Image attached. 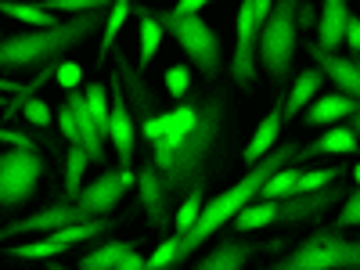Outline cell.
Segmentation results:
<instances>
[{
  "label": "cell",
  "instance_id": "cell-6",
  "mask_svg": "<svg viewBox=\"0 0 360 270\" xmlns=\"http://www.w3.org/2000/svg\"><path fill=\"white\" fill-rule=\"evenodd\" d=\"M295 4H299V0H274L266 22L259 25L256 62H263L270 79H285L288 69H292V54H295Z\"/></svg>",
  "mask_w": 360,
  "mask_h": 270
},
{
  "label": "cell",
  "instance_id": "cell-18",
  "mask_svg": "<svg viewBox=\"0 0 360 270\" xmlns=\"http://www.w3.org/2000/svg\"><path fill=\"white\" fill-rule=\"evenodd\" d=\"M353 112H356V98H346L335 90V94H321V98H314V105H307L303 123L307 127H332V123H342Z\"/></svg>",
  "mask_w": 360,
  "mask_h": 270
},
{
  "label": "cell",
  "instance_id": "cell-3",
  "mask_svg": "<svg viewBox=\"0 0 360 270\" xmlns=\"http://www.w3.org/2000/svg\"><path fill=\"white\" fill-rule=\"evenodd\" d=\"M108 11H83L72 15L69 22H58L51 29H29V33H15L0 40V69L4 72H29V69H44L51 62H62L65 51L76 44L90 40L105 25Z\"/></svg>",
  "mask_w": 360,
  "mask_h": 270
},
{
  "label": "cell",
  "instance_id": "cell-38",
  "mask_svg": "<svg viewBox=\"0 0 360 270\" xmlns=\"http://www.w3.org/2000/svg\"><path fill=\"white\" fill-rule=\"evenodd\" d=\"M0 144H8V148H29V152H37V141L22 134V130H8V127H0Z\"/></svg>",
  "mask_w": 360,
  "mask_h": 270
},
{
  "label": "cell",
  "instance_id": "cell-21",
  "mask_svg": "<svg viewBox=\"0 0 360 270\" xmlns=\"http://www.w3.org/2000/svg\"><path fill=\"white\" fill-rule=\"evenodd\" d=\"M112 227H119V220H112V217H90V220H83V224L58 227V231H51L47 238H51V242H58L62 249H72V245L90 242V238H101V234H108Z\"/></svg>",
  "mask_w": 360,
  "mask_h": 270
},
{
  "label": "cell",
  "instance_id": "cell-32",
  "mask_svg": "<svg viewBox=\"0 0 360 270\" xmlns=\"http://www.w3.org/2000/svg\"><path fill=\"white\" fill-rule=\"evenodd\" d=\"M4 252L15 256V259H58L65 249L58 245V242H51V238H44V242H33V245H11Z\"/></svg>",
  "mask_w": 360,
  "mask_h": 270
},
{
  "label": "cell",
  "instance_id": "cell-19",
  "mask_svg": "<svg viewBox=\"0 0 360 270\" xmlns=\"http://www.w3.org/2000/svg\"><path fill=\"white\" fill-rule=\"evenodd\" d=\"M346 18H349V8L346 0H324L321 8V18H317V47L324 51H339L342 47V29H346Z\"/></svg>",
  "mask_w": 360,
  "mask_h": 270
},
{
  "label": "cell",
  "instance_id": "cell-44",
  "mask_svg": "<svg viewBox=\"0 0 360 270\" xmlns=\"http://www.w3.org/2000/svg\"><path fill=\"white\" fill-rule=\"evenodd\" d=\"M18 90H22V86H18L15 79H4V76H0V94H18Z\"/></svg>",
  "mask_w": 360,
  "mask_h": 270
},
{
  "label": "cell",
  "instance_id": "cell-11",
  "mask_svg": "<svg viewBox=\"0 0 360 270\" xmlns=\"http://www.w3.org/2000/svg\"><path fill=\"white\" fill-rule=\"evenodd\" d=\"M238 47L231 54V79L242 86V90H252L256 83V40H259V22L252 18V0H242L238 8Z\"/></svg>",
  "mask_w": 360,
  "mask_h": 270
},
{
  "label": "cell",
  "instance_id": "cell-24",
  "mask_svg": "<svg viewBox=\"0 0 360 270\" xmlns=\"http://www.w3.org/2000/svg\"><path fill=\"white\" fill-rule=\"evenodd\" d=\"M0 15H8L15 22H25V25H33V29L58 25V18L51 11H44L40 4H25V0H0Z\"/></svg>",
  "mask_w": 360,
  "mask_h": 270
},
{
  "label": "cell",
  "instance_id": "cell-29",
  "mask_svg": "<svg viewBox=\"0 0 360 270\" xmlns=\"http://www.w3.org/2000/svg\"><path fill=\"white\" fill-rule=\"evenodd\" d=\"M86 166H90L86 152H83L79 144H69V152H65V191H69V198L79 195L83 176H86Z\"/></svg>",
  "mask_w": 360,
  "mask_h": 270
},
{
  "label": "cell",
  "instance_id": "cell-10",
  "mask_svg": "<svg viewBox=\"0 0 360 270\" xmlns=\"http://www.w3.org/2000/svg\"><path fill=\"white\" fill-rule=\"evenodd\" d=\"M137 184L134 173H119V169H105L98 180H90L86 188H79L76 205L83 209L86 217H108L112 209L123 202V195Z\"/></svg>",
  "mask_w": 360,
  "mask_h": 270
},
{
  "label": "cell",
  "instance_id": "cell-17",
  "mask_svg": "<svg viewBox=\"0 0 360 270\" xmlns=\"http://www.w3.org/2000/svg\"><path fill=\"white\" fill-rule=\"evenodd\" d=\"M259 252V245L242 242V238H224L220 245H213L198 263L195 270H245V263Z\"/></svg>",
  "mask_w": 360,
  "mask_h": 270
},
{
  "label": "cell",
  "instance_id": "cell-27",
  "mask_svg": "<svg viewBox=\"0 0 360 270\" xmlns=\"http://www.w3.org/2000/svg\"><path fill=\"white\" fill-rule=\"evenodd\" d=\"M130 11H134V4L130 0H112V11L105 15V33H101V54H98V62H105V54H108V47L115 44V37H119V29H123V22L130 18Z\"/></svg>",
  "mask_w": 360,
  "mask_h": 270
},
{
  "label": "cell",
  "instance_id": "cell-25",
  "mask_svg": "<svg viewBox=\"0 0 360 270\" xmlns=\"http://www.w3.org/2000/svg\"><path fill=\"white\" fill-rule=\"evenodd\" d=\"M130 249H137V245H134V242H105V245H98L94 252H86L76 270H112Z\"/></svg>",
  "mask_w": 360,
  "mask_h": 270
},
{
  "label": "cell",
  "instance_id": "cell-37",
  "mask_svg": "<svg viewBox=\"0 0 360 270\" xmlns=\"http://www.w3.org/2000/svg\"><path fill=\"white\" fill-rule=\"evenodd\" d=\"M54 79L62 83L65 90H76V86L83 83V69H79L76 62H58V72H54Z\"/></svg>",
  "mask_w": 360,
  "mask_h": 270
},
{
  "label": "cell",
  "instance_id": "cell-43",
  "mask_svg": "<svg viewBox=\"0 0 360 270\" xmlns=\"http://www.w3.org/2000/svg\"><path fill=\"white\" fill-rule=\"evenodd\" d=\"M112 270H144V256H141L137 249H130V252H127L123 259H119Z\"/></svg>",
  "mask_w": 360,
  "mask_h": 270
},
{
  "label": "cell",
  "instance_id": "cell-28",
  "mask_svg": "<svg viewBox=\"0 0 360 270\" xmlns=\"http://www.w3.org/2000/svg\"><path fill=\"white\" fill-rule=\"evenodd\" d=\"M202 195H205V180L202 184H195L188 195H184V202H180V209H176V217H173V234H180L184 238L188 231H191V224L198 220V213H202Z\"/></svg>",
  "mask_w": 360,
  "mask_h": 270
},
{
  "label": "cell",
  "instance_id": "cell-46",
  "mask_svg": "<svg viewBox=\"0 0 360 270\" xmlns=\"http://www.w3.org/2000/svg\"><path fill=\"white\" fill-rule=\"evenodd\" d=\"M0 108H8V101H4V94H0Z\"/></svg>",
  "mask_w": 360,
  "mask_h": 270
},
{
  "label": "cell",
  "instance_id": "cell-20",
  "mask_svg": "<svg viewBox=\"0 0 360 270\" xmlns=\"http://www.w3.org/2000/svg\"><path fill=\"white\" fill-rule=\"evenodd\" d=\"M321 83H324V76L317 72V69H303L295 76V83H292V90H288V98H285V112H281V123H288V119H295L299 112H303L317 94H321Z\"/></svg>",
  "mask_w": 360,
  "mask_h": 270
},
{
  "label": "cell",
  "instance_id": "cell-13",
  "mask_svg": "<svg viewBox=\"0 0 360 270\" xmlns=\"http://www.w3.org/2000/svg\"><path fill=\"white\" fill-rule=\"evenodd\" d=\"M310 58H314V69L324 76V79H332L339 94L346 98H356L360 94V72H356V58H342L335 51H324L317 44H310Z\"/></svg>",
  "mask_w": 360,
  "mask_h": 270
},
{
  "label": "cell",
  "instance_id": "cell-30",
  "mask_svg": "<svg viewBox=\"0 0 360 270\" xmlns=\"http://www.w3.org/2000/svg\"><path fill=\"white\" fill-rule=\"evenodd\" d=\"M83 101H86L90 119H94L98 130L105 134V130H108V90H105V83H90V86L83 90Z\"/></svg>",
  "mask_w": 360,
  "mask_h": 270
},
{
  "label": "cell",
  "instance_id": "cell-2",
  "mask_svg": "<svg viewBox=\"0 0 360 270\" xmlns=\"http://www.w3.org/2000/svg\"><path fill=\"white\" fill-rule=\"evenodd\" d=\"M295 152H299V144L295 141H285V144H274L270 152L259 159V162H252L249 166V173L238 180V184H231L224 195H213L209 202H202V213H198V220L191 224V231L176 242V256H173V270L180 266V263H188L191 259V252L195 249H202L213 234H220L224 231V224H231L242 209L249 205V202H256L259 198V188L266 184V176L270 173H278L281 166H288L292 159H295Z\"/></svg>",
  "mask_w": 360,
  "mask_h": 270
},
{
  "label": "cell",
  "instance_id": "cell-33",
  "mask_svg": "<svg viewBox=\"0 0 360 270\" xmlns=\"http://www.w3.org/2000/svg\"><path fill=\"white\" fill-rule=\"evenodd\" d=\"M40 8L51 15H58V11L83 15V11H108V0H40Z\"/></svg>",
  "mask_w": 360,
  "mask_h": 270
},
{
  "label": "cell",
  "instance_id": "cell-22",
  "mask_svg": "<svg viewBox=\"0 0 360 270\" xmlns=\"http://www.w3.org/2000/svg\"><path fill=\"white\" fill-rule=\"evenodd\" d=\"M281 141V101L270 108V115L263 119V123L256 127V134H252V141L245 144V152H242V159H245V166H252V162H259L270 148H274Z\"/></svg>",
  "mask_w": 360,
  "mask_h": 270
},
{
  "label": "cell",
  "instance_id": "cell-12",
  "mask_svg": "<svg viewBox=\"0 0 360 270\" xmlns=\"http://www.w3.org/2000/svg\"><path fill=\"white\" fill-rule=\"evenodd\" d=\"M90 220L83 209L76 202H54L47 209H40V213L25 217V220H15L8 227H0V242H8V238H18V234H51L58 227H69V224H83Z\"/></svg>",
  "mask_w": 360,
  "mask_h": 270
},
{
  "label": "cell",
  "instance_id": "cell-1",
  "mask_svg": "<svg viewBox=\"0 0 360 270\" xmlns=\"http://www.w3.org/2000/svg\"><path fill=\"white\" fill-rule=\"evenodd\" d=\"M224 115H227V101H224V94H213L209 101L198 105L195 127L176 144H162V141L152 144V152H155L152 166H155V173L162 180V191H166L169 205H173V198L180 191H191L195 184L205 180V166H209V159H213L217 144H220Z\"/></svg>",
  "mask_w": 360,
  "mask_h": 270
},
{
  "label": "cell",
  "instance_id": "cell-40",
  "mask_svg": "<svg viewBox=\"0 0 360 270\" xmlns=\"http://www.w3.org/2000/svg\"><path fill=\"white\" fill-rule=\"evenodd\" d=\"M310 25H317V11H314V4H303V0H299L295 4V29H307L310 33Z\"/></svg>",
  "mask_w": 360,
  "mask_h": 270
},
{
  "label": "cell",
  "instance_id": "cell-34",
  "mask_svg": "<svg viewBox=\"0 0 360 270\" xmlns=\"http://www.w3.org/2000/svg\"><path fill=\"white\" fill-rule=\"evenodd\" d=\"M18 115H25V119H29V123H33V127H51V105H47L44 98H37V94L22 101Z\"/></svg>",
  "mask_w": 360,
  "mask_h": 270
},
{
  "label": "cell",
  "instance_id": "cell-15",
  "mask_svg": "<svg viewBox=\"0 0 360 270\" xmlns=\"http://www.w3.org/2000/svg\"><path fill=\"white\" fill-rule=\"evenodd\" d=\"M137 195H141V209L148 213L152 227H166L169 224V202H166V191H162V180L155 173L152 162H144L141 173H137Z\"/></svg>",
  "mask_w": 360,
  "mask_h": 270
},
{
  "label": "cell",
  "instance_id": "cell-4",
  "mask_svg": "<svg viewBox=\"0 0 360 270\" xmlns=\"http://www.w3.org/2000/svg\"><path fill=\"white\" fill-rule=\"evenodd\" d=\"M159 25L162 33H169L180 51H184L195 69L202 72V79H217L220 76V62H224V47H220V37L217 29L209 25L202 15H173V11H162L159 15Z\"/></svg>",
  "mask_w": 360,
  "mask_h": 270
},
{
  "label": "cell",
  "instance_id": "cell-8",
  "mask_svg": "<svg viewBox=\"0 0 360 270\" xmlns=\"http://www.w3.org/2000/svg\"><path fill=\"white\" fill-rule=\"evenodd\" d=\"M339 188H321L310 195H285L270 198V224H321L328 217V209L339 205Z\"/></svg>",
  "mask_w": 360,
  "mask_h": 270
},
{
  "label": "cell",
  "instance_id": "cell-9",
  "mask_svg": "<svg viewBox=\"0 0 360 270\" xmlns=\"http://www.w3.org/2000/svg\"><path fill=\"white\" fill-rule=\"evenodd\" d=\"M108 86H112V108H108V130H105V137L112 141L115 155H119V173H134L137 127H134L130 105H127V98H123V86H119V76H112Z\"/></svg>",
  "mask_w": 360,
  "mask_h": 270
},
{
  "label": "cell",
  "instance_id": "cell-31",
  "mask_svg": "<svg viewBox=\"0 0 360 270\" xmlns=\"http://www.w3.org/2000/svg\"><path fill=\"white\" fill-rule=\"evenodd\" d=\"M339 173H342L339 166H332V169H310V173H299L292 195H310V191H321V188H328V184H335Z\"/></svg>",
  "mask_w": 360,
  "mask_h": 270
},
{
  "label": "cell",
  "instance_id": "cell-23",
  "mask_svg": "<svg viewBox=\"0 0 360 270\" xmlns=\"http://www.w3.org/2000/svg\"><path fill=\"white\" fill-rule=\"evenodd\" d=\"M162 25H159V18L152 15V11H137V40H141V54H137V72H144L148 65H152V58H155V51H159V44H162Z\"/></svg>",
  "mask_w": 360,
  "mask_h": 270
},
{
  "label": "cell",
  "instance_id": "cell-35",
  "mask_svg": "<svg viewBox=\"0 0 360 270\" xmlns=\"http://www.w3.org/2000/svg\"><path fill=\"white\" fill-rule=\"evenodd\" d=\"M166 94L169 98H184L188 94V86H191V69L188 65H173V69H166Z\"/></svg>",
  "mask_w": 360,
  "mask_h": 270
},
{
  "label": "cell",
  "instance_id": "cell-26",
  "mask_svg": "<svg viewBox=\"0 0 360 270\" xmlns=\"http://www.w3.org/2000/svg\"><path fill=\"white\" fill-rule=\"evenodd\" d=\"M299 173H303V169L292 166V162H288V166H281L278 173H270V176H266V184L259 188V198H256V202H270V198H285V195H292Z\"/></svg>",
  "mask_w": 360,
  "mask_h": 270
},
{
  "label": "cell",
  "instance_id": "cell-42",
  "mask_svg": "<svg viewBox=\"0 0 360 270\" xmlns=\"http://www.w3.org/2000/svg\"><path fill=\"white\" fill-rule=\"evenodd\" d=\"M205 4H213V0H176V8H169L173 15H198Z\"/></svg>",
  "mask_w": 360,
  "mask_h": 270
},
{
  "label": "cell",
  "instance_id": "cell-16",
  "mask_svg": "<svg viewBox=\"0 0 360 270\" xmlns=\"http://www.w3.org/2000/svg\"><path fill=\"white\" fill-rule=\"evenodd\" d=\"M69 112H72V123H76V130H79V148L86 152V159L98 162V166H105V134L98 130L94 119H90L86 101H83L79 90H69Z\"/></svg>",
  "mask_w": 360,
  "mask_h": 270
},
{
  "label": "cell",
  "instance_id": "cell-7",
  "mask_svg": "<svg viewBox=\"0 0 360 270\" xmlns=\"http://www.w3.org/2000/svg\"><path fill=\"white\" fill-rule=\"evenodd\" d=\"M47 173V159L29 148H4L0 152V209H15L37 195Z\"/></svg>",
  "mask_w": 360,
  "mask_h": 270
},
{
  "label": "cell",
  "instance_id": "cell-5",
  "mask_svg": "<svg viewBox=\"0 0 360 270\" xmlns=\"http://www.w3.org/2000/svg\"><path fill=\"white\" fill-rule=\"evenodd\" d=\"M360 245L342 238L339 231H314L307 242H299L285 259L266 270H356Z\"/></svg>",
  "mask_w": 360,
  "mask_h": 270
},
{
  "label": "cell",
  "instance_id": "cell-45",
  "mask_svg": "<svg viewBox=\"0 0 360 270\" xmlns=\"http://www.w3.org/2000/svg\"><path fill=\"white\" fill-rule=\"evenodd\" d=\"M47 270H76V266H62V263H51L47 259Z\"/></svg>",
  "mask_w": 360,
  "mask_h": 270
},
{
  "label": "cell",
  "instance_id": "cell-41",
  "mask_svg": "<svg viewBox=\"0 0 360 270\" xmlns=\"http://www.w3.org/2000/svg\"><path fill=\"white\" fill-rule=\"evenodd\" d=\"M58 127H62V134H65V141L69 144H79V130H76V123H72V112H69V105L58 112Z\"/></svg>",
  "mask_w": 360,
  "mask_h": 270
},
{
  "label": "cell",
  "instance_id": "cell-14",
  "mask_svg": "<svg viewBox=\"0 0 360 270\" xmlns=\"http://www.w3.org/2000/svg\"><path fill=\"white\" fill-rule=\"evenodd\" d=\"M353 152H356V134L346 130L342 123H332L321 137H314L310 144H299L292 166H303L307 159H317V155H353Z\"/></svg>",
  "mask_w": 360,
  "mask_h": 270
},
{
  "label": "cell",
  "instance_id": "cell-39",
  "mask_svg": "<svg viewBox=\"0 0 360 270\" xmlns=\"http://www.w3.org/2000/svg\"><path fill=\"white\" fill-rule=\"evenodd\" d=\"M342 44H346L353 54L360 51V18H353V15L346 18V29H342ZM353 54H349V58H353Z\"/></svg>",
  "mask_w": 360,
  "mask_h": 270
},
{
  "label": "cell",
  "instance_id": "cell-36",
  "mask_svg": "<svg viewBox=\"0 0 360 270\" xmlns=\"http://www.w3.org/2000/svg\"><path fill=\"white\" fill-rule=\"evenodd\" d=\"M356 224H360V198H356V191H346V202H342V209H339L335 231H349V227H356Z\"/></svg>",
  "mask_w": 360,
  "mask_h": 270
}]
</instances>
